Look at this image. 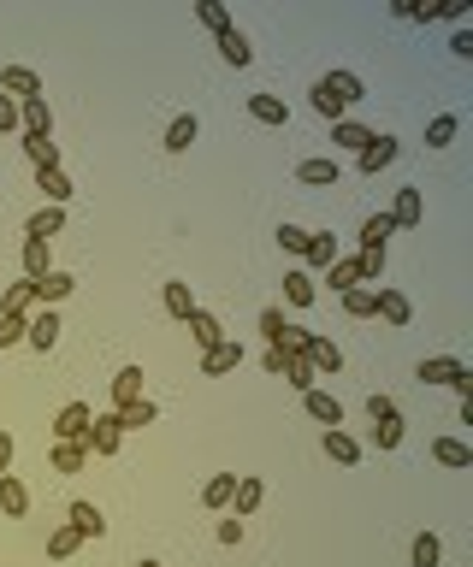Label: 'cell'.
<instances>
[{"label":"cell","mask_w":473,"mask_h":567,"mask_svg":"<svg viewBox=\"0 0 473 567\" xmlns=\"http://www.w3.org/2000/svg\"><path fill=\"white\" fill-rule=\"evenodd\" d=\"M119 444H124L119 414H113V408H107V414H95V420H89V432H83V449H89V456H119Z\"/></svg>","instance_id":"1"},{"label":"cell","mask_w":473,"mask_h":567,"mask_svg":"<svg viewBox=\"0 0 473 567\" xmlns=\"http://www.w3.org/2000/svg\"><path fill=\"white\" fill-rule=\"evenodd\" d=\"M89 420H95V408H89V402H66V408L54 414V444H83Z\"/></svg>","instance_id":"2"},{"label":"cell","mask_w":473,"mask_h":567,"mask_svg":"<svg viewBox=\"0 0 473 567\" xmlns=\"http://www.w3.org/2000/svg\"><path fill=\"white\" fill-rule=\"evenodd\" d=\"M71 289H78V278H71V272H59V267H47L42 278H30V296H36V308H54V301H66Z\"/></svg>","instance_id":"3"},{"label":"cell","mask_w":473,"mask_h":567,"mask_svg":"<svg viewBox=\"0 0 473 567\" xmlns=\"http://www.w3.org/2000/svg\"><path fill=\"white\" fill-rule=\"evenodd\" d=\"M59 331H66V325H59V313H54V308H36V313H30V325H24V343L47 355V349L59 343Z\"/></svg>","instance_id":"4"},{"label":"cell","mask_w":473,"mask_h":567,"mask_svg":"<svg viewBox=\"0 0 473 567\" xmlns=\"http://www.w3.org/2000/svg\"><path fill=\"white\" fill-rule=\"evenodd\" d=\"M0 95H12V100H36V95H42V78H36L30 66H0Z\"/></svg>","instance_id":"5"},{"label":"cell","mask_w":473,"mask_h":567,"mask_svg":"<svg viewBox=\"0 0 473 567\" xmlns=\"http://www.w3.org/2000/svg\"><path fill=\"white\" fill-rule=\"evenodd\" d=\"M391 160H396V136H379V131H373V142L355 154V166L367 172V178H379V172L391 166Z\"/></svg>","instance_id":"6"},{"label":"cell","mask_w":473,"mask_h":567,"mask_svg":"<svg viewBox=\"0 0 473 567\" xmlns=\"http://www.w3.org/2000/svg\"><path fill=\"white\" fill-rule=\"evenodd\" d=\"M373 313H379V320L384 325H408V320H415V308H408V296H403V289H373Z\"/></svg>","instance_id":"7"},{"label":"cell","mask_w":473,"mask_h":567,"mask_svg":"<svg viewBox=\"0 0 473 567\" xmlns=\"http://www.w3.org/2000/svg\"><path fill=\"white\" fill-rule=\"evenodd\" d=\"M302 408H308V420H320V425H326V432H338V425H343V402L338 396H326V390H308V396H302Z\"/></svg>","instance_id":"8"},{"label":"cell","mask_w":473,"mask_h":567,"mask_svg":"<svg viewBox=\"0 0 473 567\" xmlns=\"http://www.w3.org/2000/svg\"><path fill=\"white\" fill-rule=\"evenodd\" d=\"M236 367H243V343H236V337H226V343H214V349L202 355V373H207V378L236 373Z\"/></svg>","instance_id":"9"},{"label":"cell","mask_w":473,"mask_h":567,"mask_svg":"<svg viewBox=\"0 0 473 567\" xmlns=\"http://www.w3.org/2000/svg\"><path fill=\"white\" fill-rule=\"evenodd\" d=\"M18 131L24 136H54V112H47V100H18Z\"/></svg>","instance_id":"10"},{"label":"cell","mask_w":473,"mask_h":567,"mask_svg":"<svg viewBox=\"0 0 473 567\" xmlns=\"http://www.w3.org/2000/svg\"><path fill=\"white\" fill-rule=\"evenodd\" d=\"M0 514H12V520H24L30 514V485L12 473H0Z\"/></svg>","instance_id":"11"},{"label":"cell","mask_w":473,"mask_h":567,"mask_svg":"<svg viewBox=\"0 0 473 567\" xmlns=\"http://www.w3.org/2000/svg\"><path fill=\"white\" fill-rule=\"evenodd\" d=\"M308 367H314V373H343V349L338 343H331V337H308Z\"/></svg>","instance_id":"12"},{"label":"cell","mask_w":473,"mask_h":567,"mask_svg":"<svg viewBox=\"0 0 473 567\" xmlns=\"http://www.w3.org/2000/svg\"><path fill=\"white\" fill-rule=\"evenodd\" d=\"M66 526H78V538H101L107 532V514L95 502H71L66 509Z\"/></svg>","instance_id":"13"},{"label":"cell","mask_w":473,"mask_h":567,"mask_svg":"<svg viewBox=\"0 0 473 567\" xmlns=\"http://www.w3.org/2000/svg\"><path fill=\"white\" fill-rule=\"evenodd\" d=\"M456 373H462V361H456V355H426V361L415 367L420 384H456Z\"/></svg>","instance_id":"14"},{"label":"cell","mask_w":473,"mask_h":567,"mask_svg":"<svg viewBox=\"0 0 473 567\" xmlns=\"http://www.w3.org/2000/svg\"><path fill=\"white\" fill-rule=\"evenodd\" d=\"M384 236H396V225H391V213H373L367 225H361V255H384Z\"/></svg>","instance_id":"15"},{"label":"cell","mask_w":473,"mask_h":567,"mask_svg":"<svg viewBox=\"0 0 473 567\" xmlns=\"http://www.w3.org/2000/svg\"><path fill=\"white\" fill-rule=\"evenodd\" d=\"M260 497H267V485H260L255 473H236V490H231V502H236V520H248V514L260 509Z\"/></svg>","instance_id":"16"},{"label":"cell","mask_w":473,"mask_h":567,"mask_svg":"<svg viewBox=\"0 0 473 567\" xmlns=\"http://www.w3.org/2000/svg\"><path fill=\"white\" fill-rule=\"evenodd\" d=\"M184 325H190V337H195V343H202V355H207V349H214V343H226V325H219V320H214V313H207V308H195V313H190V320H184Z\"/></svg>","instance_id":"17"},{"label":"cell","mask_w":473,"mask_h":567,"mask_svg":"<svg viewBox=\"0 0 473 567\" xmlns=\"http://www.w3.org/2000/svg\"><path fill=\"white\" fill-rule=\"evenodd\" d=\"M24 154H30L36 172H59V142L54 136H24Z\"/></svg>","instance_id":"18"},{"label":"cell","mask_w":473,"mask_h":567,"mask_svg":"<svg viewBox=\"0 0 473 567\" xmlns=\"http://www.w3.org/2000/svg\"><path fill=\"white\" fill-rule=\"evenodd\" d=\"M219 59H226V66H248V59H255V47H248V36L236 30H219Z\"/></svg>","instance_id":"19"},{"label":"cell","mask_w":473,"mask_h":567,"mask_svg":"<svg viewBox=\"0 0 473 567\" xmlns=\"http://www.w3.org/2000/svg\"><path fill=\"white\" fill-rule=\"evenodd\" d=\"M248 119H260V124H290V107H284L279 95H248Z\"/></svg>","instance_id":"20"},{"label":"cell","mask_w":473,"mask_h":567,"mask_svg":"<svg viewBox=\"0 0 473 567\" xmlns=\"http://www.w3.org/2000/svg\"><path fill=\"white\" fill-rule=\"evenodd\" d=\"M302 260H308V267H320V272H326L331 260H338V243H331V231H308V248H302Z\"/></svg>","instance_id":"21"},{"label":"cell","mask_w":473,"mask_h":567,"mask_svg":"<svg viewBox=\"0 0 473 567\" xmlns=\"http://www.w3.org/2000/svg\"><path fill=\"white\" fill-rule=\"evenodd\" d=\"M59 225H66V207H42V213H30V225H24V236H36V243H47V236H59Z\"/></svg>","instance_id":"22"},{"label":"cell","mask_w":473,"mask_h":567,"mask_svg":"<svg viewBox=\"0 0 473 567\" xmlns=\"http://www.w3.org/2000/svg\"><path fill=\"white\" fill-rule=\"evenodd\" d=\"M190 142H195V112H178V119L166 124V142L160 148H166V154H184Z\"/></svg>","instance_id":"23"},{"label":"cell","mask_w":473,"mask_h":567,"mask_svg":"<svg viewBox=\"0 0 473 567\" xmlns=\"http://www.w3.org/2000/svg\"><path fill=\"white\" fill-rule=\"evenodd\" d=\"M331 142L350 148V154H361V148L373 142V131H367V124H355V119H338V124H331Z\"/></svg>","instance_id":"24"},{"label":"cell","mask_w":473,"mask_h":567,"mask_svg":"<svg viewBox=\"0 0 473 567\" xmlns=\"http://www.w3.org/2000/svg\"><path fill=\"white\" fill-rule=\"evenodd\" d=\"M47 461H54V473H83L95 456H89L83 444H54V456H47Z\"/></svg>","instance_id":"25"},{"label":"cell","mask_w":473,"mask_h":567,"mask_svg":"<svg viewBox=\"0 0 473 567\" xmlns=\"http://www.w3.org/2000/svg\"><path fill=\"white\" fill-rule=\"evenodd\" d=\"M326 456L338 461V467H355V461H361V444H355V437L338 425V432H326Z\"/></svg>","instance_id":"26"},{"label":"cell","mask_w":473,"mask_h":567,"mask_svg":"<svg viewBox=\"0 0 473 567\" xmlns=\"http://www.w3.org/2000/svg\"><path fill=\"white\" fill-rule=\"evenodd\" d=\"M444 562V544H438V532H420L415 544H408V567H438Z\"/></svg>","instance_id":"27"},{"label":"cell","mask_w":473,"mask_h":567,"mask_svg":"<svg viewBox=\"0 0 473 567\" xmlns=\"http://www.w3.org/2000/svg\"><path fill=\"white\" fill-rule=\"evenodd\" d=\"M279 378H284V384H290V390H302V396H308L320 373L308 367V355H284V373H279Z\"/></svg>","instance_id":"28"},{"label":"cell","mask_w":473,"mask_h":567,"mask_svg":"<svg viewBox=\"0 0 473 567\" xmlns=\"http://www.w3.org/2000/svg\"><path fill=\"white\" fill-rule=\"evenodd\" d=\"M113 414H119V425H124V432H142V425H154V402H148V396L124 402V408H113Z\"/></svg>","instance_id":"29"},{"label":"cell","mask_w":473,"mask_h":567,"mask_svg":"<svg viewBox=\"0 0 473 567\" xmlns=\"http://www.w3.org/2000/svg\"><path fill=\"white\" fill-rule=\"evenodd\" d=\"M391 225H396V231H408V225H420V189H396Z\"/></svg>","instance_id":"30"},{"label":"cell","mask_w":473,"mask_h":567,"mask_svg":"<svg viewBox=\"0 0 473 567\" xmlns=\"http://www.w3.org/2000/svg\"><path fill=\"white\" fill-rule=\"evenodd\" d=\"M0 313H18V320H30V313H36L30 278H24V284H6V296H0Z\"/></svg>","instance_id":"31"},{"label":"cell","mask_w":473,"mask_h":567,"mask_svg":"<svg viewBox=\"0 0 473 567\" xmlns=\"http://www.w3.org/2000/svg\"><path fill=\"white\" fill-rule=\"evenodd\" d=\"M320 83H326V89L338 95L343 107H350V100H361V95H367V89H361V78H355V71H326V78H320Z\"/></svg>","instance_id":"32"},{"label":"cell","mask_w":473,"mask_h":567,"mask_svg":"<svg viewBox=\"0 0 473 567\" xmlns=\"http://www.w3.org/2000/svg\"><path fill=\"white\" fill-rule=\"evenodd\" d=\"M142 396V367H119L113 378V408H124V402H136Z\"/></svg>","instance_id":"33"},{"label":"cell","mask_w":473,"mask_h":567,"mask_svg":"<svg viewBox=\"0 0 473 567\" xmlns=\"http://www.w3.org/2000/svg\"><path fill=\"white\" fill-rule=\"evenodd\" d=\"M296 178L314 184V189H326V184H338V160H302V166H296Z\"/></svg>","instance_id":"34"},{"label":"cell","mask_w":473,"mask_h":567,"mask_svg":"<svg viewBox=\"0 0 473 567\" xmlns=\"http://www.w3.org/2000/svg\"><path fill=\"white\" fill-rule=\"evenodd\" d=\"M432 456H438L444 467H473V449L462 444V437H438V444H432Z\"/></svg>","instance_id":"35"},{"label":"cell","mask_w":473,"mask_h":567,"mask_svg":"<svg viewBox=\"0 0 473 567\" xmlns=\"http://www.w3.org/2000/svg\"><path fill=\"white\" fill-rule=\"evenodd\" d=\"M36 184H42L47 207H66V201H71V178H66V172H36Z\"/></svg>","instance_id":"36"},{"label":"cell","mask_w":473,"mask_h":567,"mask_svg":"<svg viewBox=\"0 0 473 567\" xmlns=\"http://www.w3.org/2000/svg\"><path fill=\"white\" fill-rule=\"evenodd\" d=\"M456 131H462V119H456V112H438V119L426 124V148H450Z\"/></svg>","instance_id":"37"},{"label":"cell","mask_w":473,"mask_h":567,"mask_svg":"<svg viewBox=\"0 0 473 567\" xmlns=\"http://www.w3.org/2000/svg\"><path fill=\"white\" fill-rule=\"evenodd\" d=\"M260 337H267V349H284V337H290L284 308H267V313H260Z\"/></svg>","instance_id":"38"},{"label":"cell","mask_w":473,"mask_h":567,"mask_svg":"<svg viewBox=\"0 0 473 567\" xmlns=\"http://www.w3.org/2000/svg\"><path fill=\"white\" fill-rule=\"evenodd\" d=\"M78 544H83V538H78V526H54V532H47V556H54V562L78 556Z\"/></svg>","instance_id":"39"},{"label":"cell","mask_w":473,"mask_h":567,"mask_svg":"<svg viewBox=\"0 0 473 567\" xmlns=\"http://www.w3.org/2000/svg\"><path fill=\"white\" fill-rule=\"evenodd\" d=\"M231 490H236V473H214V478L202 485V502H207V509H226Z\"/></svg>","instance_id":"40"},{"label":"cell","mask_w":473,"mask_h":567,"mask_svg":"<svg viewBox=\"0 0 473 567\" xmlns=\"http://www.w3.org/2000/svg\"><path fill=\"white\" fill-rule=\"evenodd\" d=\"M166 313H172V320H190V313H195V296H190V284H178V278L166 284Z\"/></svg>","instance_id":"41"},{"label":"cell","mask_w":473,"mask_h":567,"mask_svg":"<svg viewBox=\"0 0 473 567\" xmlns=\"http://www.w3.org/2000/svg\"><path fill=\"white\" fill-rule=\"evenodd\" d=\"M326 284L338 289V296H343V289H355V284H361V272H355V255H350V260H331V267H326Z\"/></svg>","instance_id":"42"},{"label":"cell","mask_w":473,"mask_h":567,"mask_svg":"<svg viewBox=\"0 0 473 567\" xmlns=\"http://www.w3.org/2000/svg\"><path fill=\"white\" fill-rule=\"evenodd\" d=\"M284 296H290L296 308H308V301H314L320 289H314V278H308V272H284Z\"/></svg>","instance_id":"43"},{"label":"cell","mask_w":473,"mask_h":567,"mask_svg":"<svg viewBox=\"0 0 473 567\" xmlns=\"http://www.w3.org/2000/svg\"><path fill=\"white\" fill-rule=\"evenodd\" d=\"M42 272H47V243L24 236V278H42Z\"/></svg>","instance_id":"44"},{"label":"cell","mask_w":473,"mask_h":567,"mask_svg":"<svg viewBox=\"0 0 473 567\" xmlns=\"http://www.w3.org/2000/svg\"><path fill=\"white\" fill-rule=\"evenodd\" d=\"M308 95H314V112H320V119H331V124H338V119H343V100H338V95H331V89H326V83H314V89H308Z\"/></svg>","instance_id":"45"},{"label":"cell","mask_w":473,"mask_h":567,"mask_svg":"<svg viewBox=\"0 0 473 567\" xmlns=\"http://www.w3.org/2000/svg\"><path fill=\"white\" fill-rule=\"evenodd\" d=\"M343 313H350V320H373V289H343Z\"/></svg>","instance_id":"46"},{"label":"cell","mask_w":473,"mask_h":567,"mask_svg":"<svg viewBox=\"0 0 473 567\" xmlns=\"http://www.w3.org/2000/svg\"><path fill=\"white\" fill-rule=\"evenodd\" d=\"M195 18H202V24H207L214 36H219V30H231V12L219 6V0H202V6H195Z\"/></svg>","instance_id":"47"},{"label":"cell","mask_w":473,"mask_h":567,"mask_svg":"<svg viewBox=\"0 0 473 567\" xmlns=\"http://www.w3.org/2000/svg\"><path fill=\"white\" fill-rule=\"evenodd\" d=\"M279 248H284V255H302V248H308V231L284 219V225H279Z\"/></svg>","instance_id":"48"},{"label":"cell","mask_w":473,"mask_h":567,"mask_svg":"<svg viewBox=\"0 0 473 567\" xmlns=\"http://www.w3.org/2000/svg\"><path fill=\"white\" fill-rule=\"evenodd\" d=\"M373 437H379V449H396L403 444V420H373Z\"/></svg>","instance_id":"49"},{"label":"cell","mask_w":473,"mask_h":567,"mask_svg":"<svg viewBox=\"0 0 473 567\" xmlns=\"http://www.w3.org/2000/svg\"><path fill=\"white\" fill-rule=\"evenodd\" d=\"M367 414H373V420H403V414H396V402H391V396H367Z\"/></svg>","instance_id":"50"},{"label":"cell","mask_w":473,"mask_h":567,"mask_svg":"<svg viewBox=\"0 0 473 567\" xmlns=\"http://www.w3.org/2000/svg\"><path fill=\"white\" fill-rule=\"evenodd\" d=\"M0 131H18V100L0 95Z\"/></svg>","instance_id":"51"},{"label":"cell","mask_w":473,"mask_h":567,"mask_svg":"<svg viewBox=\"0 0 473 567\" xmlns=\"http://www.w3.org/2000/svg\"><path fill=\"white\" fill-rule=\"evenodd\" d=\"M450 54H456V59H473V30H456V36H450Z\"/></svg>","instance_id":"52"},{"label":"cell","mask_w":473,"mask_h":567,"mask_svg":"<svg viewBox=\"0 0 473 567\" xmlns=\"http://www.w3.org/2000/svg\"><path fill=\"white\" fill-rule=\"evenodd\" d=\"M12 456H18V437L0 432V473H12Z\"/></svg>","instance_id":"53"},{"label":"cell","mask_w":473,"mask_h":567,"mask_svg":"<svg viewBox=\"0 0 473 567\" xmlns=\"http://www.w3.org/2000/svg\"><path fill=\"white\" fill-rule=\"evenodd\" d=\"M219 544H243V520H236V514H231V520H219Z\"/></svg>","instance_id":"54"},{"label":"cell","mask_w":473,"mask_h":567,"mask_svg":"<svg viewBox=\"0 0 473 567\" xmlns=\"http://www.w3.org/2000/svg\"><path fill=\"white\" fill-rule=\"evenodd\" d=\"M450 390H456L462 402H473V367H462V373H456V384H450Z\"/></svg>","instance_id":"55"},{"label":"cell","mask_w":473,"mask_h":567,"mask_svg":"<svg viewBox=\"0 0 473 567\" xmlns=\"http://www.w3.org/2000/svg\"><path fill=\"white\" fill-rule=\"evenodd\" d=\"M136 567H160V562H136Z\"/></svg>","instance_id":"56"}]
</instances>
